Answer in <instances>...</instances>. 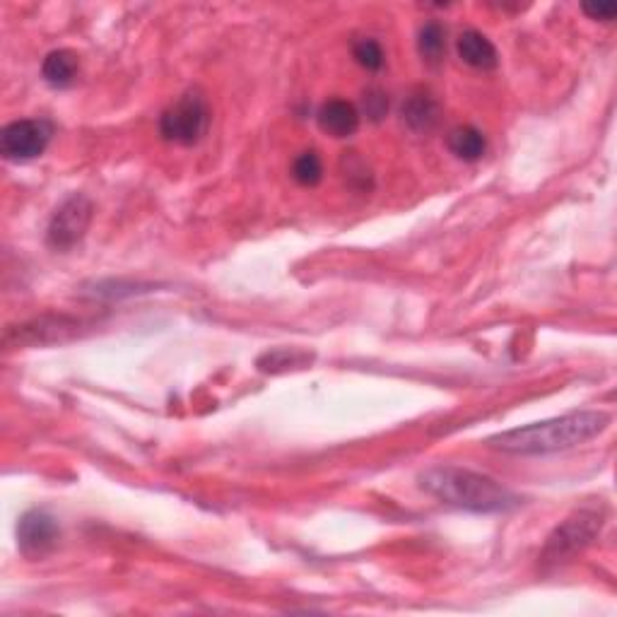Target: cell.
I'll return each mask as SVG.
<instances>
[{
	"label": "cell",
	"mask_w": 617,
	"mask_h": 617,
	"mask_svg": "<svg viewBox=\"0 0 617 617\" xmlns=\"http://www.w3.org/2000/svg\"><path fill=\"white\" fill-rule=\"evenodd\" d=\"M610 415L601 410H581V413H569L555 420L536 422V425L516 427V430L495 434L487 439V446L504 454L519 456H538L552 454V451H564L581 446L598 434L608 430Z\"/></svg>",
	"instance_id": "6da1fadb"
},
{
	"label": "cell",
	"mask_w": 617,
	"mask_h": 617,
	"mask_svg": "<svg viewBox=\"0 0 617 617\" xmlns=\"http://www.w3.org/2000/svg\"><path fill=\"white\" fill-rule=\"evenodd\" d=\"M420 485L422 490L430 492L439 502L466 511H478V514L509 511L519 504V497L502 483L487 478L483 473L458 466L427 468L420 475Z\"/></svg>",
	"instance_id": "7a4b0ae2"
},
{
	"label": "cell",
	"mask_w": 617,
	"mask_h": 617,
	"mask_svg": "<svg viewBox=\"0 0 617 617\" xmlns=\"http://www.w3.org/2000/svg\"><path fill=\"white\" fill-rule=\"evenodd\" d=\"M210 128V107L198 90L186 92L179 102L172 104L160 119V133L167 143L198 145Z\"/></svg>",
	"instance_id": "3957f363"
},
{
	"label": "cell",
	"mask_w": 617,
	"mask_h": 617,
	"mask_svg": "<svg viewBox=\"0 0 617 617\" xmlns=\"http://www.w3.org/2000/svg\"><path fill=\"white\" fill-rule=\"evenodd\" d=\"M94 205L82 193H73L56 208L54 217H51L49 229H46V242L56 251H70L73 246L82 242L92 222Z\"/></svg>",
	"instance_id": "277c9868"
},
{
	"label": "cell",
	"mask_w": 617,
	"mask_h": 617,
	"mask_svg": "<svg viewBox=\"0 0 617 617\" xmlns=\"http://www.w3.org/2000/svg\"><path fill=\"white\" fill-rule=\"evenodd\" d=\"M603 519L593 511H579V514L569 516L562 526H557L548 538V545L543 550L545 562H564L567 557H574L601 531Z\"/></svg>",
	"instance_id": "5b68a950"
},
{
	"label": "cell",
	"mask_w": 617,
	"mask_h": 617,
	"mask_svg": "<svg viewBox=\"0 0 617 617\" xmlns=\"http://www.w3.org/2000/svg\"><path fill=\"white\" fill-rule=\"evenodd\" d=\"M51 135H54V128L44 119L13 121L0 131V152H3L5 160L29 162L34 157L44 155Z\"/></svg>",
	"instance_id": "8992f818"
},
{
	"label": "cell",
	"mask_w": 617,
	"mask_h": 617,
	"mask_svg": "<svg viewBox=\"0 0 617 617\" xmlns=\"http://www.w3.org/2000/svg\"><path fill=\"white\" fill-rule=\"evenodd\" d=\"M58 538H61V528H58L56 519L41 509L27 511L17 524V545L29 560H39V557L54 552Z\"/></svg>",
	"instance_id": "52a82bcc"
},
{
	"label": "cell",
	"mask_w": 617,
	"mask_h": 617,
	"mask_svg": "<svg viewBox=\"0 0 617 617\" xmlns=\"http://www.w3.org/2000/svg\"><path fill=\"white\" fill-rule=\"evenodd\" d=\"M82 321L70 319V316H41L37 321H29L25 326L10 328L5 333L8 345H49L63 343L78 336Z\"/></svg>",
	"instance_id": "ba28073f"
},
{
	"label": "cell",
	"mask_w": 617,
	"mask_h": 617,
	"mask_svg": "<svg viewBox=\"0 0 617 617\" xmlns=\"http://www.w3.org/2000/svg\"><path fill=\"white\" fill-rule=\"evenodd\" d=\"M316 121H319L321 131L333 135V138H350L360 128V111L345 99H328L326 104H321Z\"/></svg>",
	"instance_id": "9c48e42d"
},
{
	"label": "cell",
	"mask_w": 617,
	"mask_h": 617,
	"mask_svg": "<svg viewBox=\"0 0 617 617\" xmlns=\"http://www.w3.org/2000/svg\"><path fill=\"white\" fill-rule=\"evenodd\" d=\"M456 49H458V56H461V61L468 63L470 68L492 70V68H497V63H499V54H497L495 44H492L485 34L475 32V29H468V32H463L461 37H458Z\"/></svg>",
	"instance_id": "30bf717a"
},
{
	"label": "cell",
	"mask_w": 617,
	"mask_h": 617,
	"mask_svg": "<svg viewBox=\"0 0 617 617\" xmlns=\"http://www.w3.org/2000/svg\"><path fill=\"white\" fill-rule=\"evenodd\" d=\"M439 114L442 109L430 92L410 94L408 102L403 104V123L415 133H430L439 123Z\"/></svg>",
	"instance_id": "8fae6325"
},
{
	"label": "cell",
	"mask_w": 617,
	"mask_h": 617,
	"mask_svg": "<svg viewBox=\"0 0 617 617\" xmlns=\"http://www.w3.org/2000/svg\"><path fill=\"white\" fill-rule=\"evenodd\" d=\"M78 70V56L66 49L51 51V54L44 58V63H41V75H44V80L49 82L51 87H56V90H66V87L73 85V82L78 80Z\"/></svg>",
	"instance_id": "7c38bea8"
},
{
	"label": "cell",
	"mask_w": 617,
	"mask_h": 617,
	"mask_svg": "<svg viewBox=\"0 0 617 617\" xmlns=\"http://www.w3.org/2000/svg\"><path fill=\"white\" fill-rule=\"evenodd\" d=\"M446 145H449V150L463 162H478L487 150L485 135L473 126L454 128V131L446 135Z\"/></svg>",
	"instance_id": "4fadbf2b"
},
{
	"label": "cell",
	"mask_w": 617,
	"mask_h": 617,
	"mask_svg": "<svg viewBox=\"0 0 617 617\" xmlns=\"http://www.w3.org/2000/svg\"><path fill=\"white\" fill-rule=\"evenodd\" d=\"M417 51H420L422 61L439 66L446 56V29L439 22H427L417 34Z\"/></svg>",
	"instance_id": "5bb4252c"
},
{
	"label": "cell",
	"mask_w": 617,
	"mask_h": 617,
	"mask_svg": "<svg viewBox=\"0 0 617 617\" xmlns=\"http://www.w3.org/2000/svg\"><path fill=\"white\" fill-rule=\"evenodd\" d=\"M309 362H311L309 352H302L295 348H278V350H270L266 352V355L258 357V369L268 374H280V372H287V369L304 367V364H309Z\"/></svg>",
	"instance_id": "9a60e30c"
},
{
	"label": "cell",
	"mask_w": 617,
	"mask_h": 617,
	"mask_svg": "<svg viewBox=\"0 0 617 617\" xmlns=\"http://www.w3.org/2000/svg\"><path fill=\"white\" fill-rule=\"evenodd\" d=\"M292 176H295L297 184L302 186H316L323 179V164L321 157L314 150L302 152L292 164Z\"/></svg>",
	"instance_id": "2e32d148"
},
{
	"label": "cell",
	"mask_w": 617,
	"mask_h": 617,
	"mask_svg": "<svg viewBox=\"0 0 617 617\" xmlns=\"http://www.w3.org/2000/svg\"><path fill=\"white\" fill-rule=\"evenodd\" d=\"M352 54H355V61L367 70H379L381 66H384V49H381L379 41H374V39L357 41Z\"/></svg>",
	"instance_id": "e0dca14e"
},
{
	"label": "cell",
	"mask_w": 617,
	"mask_h": 617,
	"mask_svg": "<svg viewBox=\"0 0 617 617\" xmlns=\"http://www.w3.org/2000/svg\"><path fill=\"white\" fill-rule=\"evenodd\" d=\"M364 111L372 121H381L389 114V97L381 90H369L364 94Z\"/></svg>",
	"instance_id": "ac0fdd59"
},
{
	"label": "cell",
	"mask_w": 617,
	"mask_h": 617,
	"mask_svg": "<svg viewBox=\"0 0 617 617\" xmlns=\"http://www.w3.org/2000/svg\"><path fill=\"white\" fill-rule=\"evenodd\" d=\"M584 13L589 15L591 20L610 22L617 15V3H586Z\"/></svg>",
	"instance_id": "d6986e66"
}]
</instances>
